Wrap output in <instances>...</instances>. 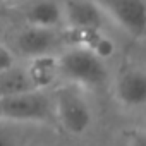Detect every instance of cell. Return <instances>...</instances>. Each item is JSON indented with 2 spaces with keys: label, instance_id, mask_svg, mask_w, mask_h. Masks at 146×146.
<instances>
[{
  "label": "cell",
  "instance_id": "4fadbf2b",
  "mask_svg": "<svg viewBox=\"0 0 146 146\" xmlns=\"http://www.w3.org/2000/svg\"><path fill=\"white\" fill-rule=\"evenodd\" d=\"M119 146H146V129H129L122 134Z\"/></svg>",
  "mask_w": 146,
  "mask_h": 146
},
{
  "label": "cell",
  "instance_id": "277c9868",
  "mask_svg": "<svg viewBox=\"0 0 146 146\" xmlns=\"http://www.w3.org/2000/svg\"><path fill=\"white\" fill-rule=\"evenodd\" d=\"M105 17L113 21L131 36H146V0H110L98 2Z\"/></svg>",
  "mask_w": 146,
  "mask_h": 146
},
{
  "label": "cell",
  "instance_id": "ba28073f",
  "mask_svg": "<svg viewBox=\"0 0 146 146\" xmlns=\"http://www.w3.org/2000/svg\"><path fill=\"white\" fill-rule=\"evenodd\" d=\"M26 26L57 29L64 23V9L60 2H29L23 9Z\"/></svg>",
  "mask_w": 146,
  "mask_h": 146
},
{
  "label": "cell",
  "instance_id": "5bb4252c",
  "mask_svg": "<svg viewBox=\"0 0 146 146\" xmlns=\"http://www.w3.org/2000/svg\"><path fill=\"white\" fill-rule=\"evenodd\" d=\"M11 67H14V55L7 46L0 45V74Z\"/></svg>",
  "mask_w": 146,
  "mask_h": 146
},
{
  "label": "cell",
  "instance_id": "30bf717a",
  "mask_svg": "<svg viewBox=\"0 0 146 146\" xmlns=\"http://www.w3.org/2000/svg\"><path fill=\"white\" fill-rule=\"evenodd\" d=\"M35 86L29 81V76L26 72V67H11L5 72L0 74V100L12 98L28 91H33Z\"/></svg>",
  "mask_w": 146,
  "mask_h": 146
},
{
  "label": "cell",
  "instance_id": "9c48e42d",
  "mask_svg": "<svg viewBox=\"0 0 146 146\" xmlns=\"http://www.w3.org/2000/svg\"><path fill=\"white\" fill-rule=\"evenodd\" d=\"M26 72H28L29 81L35 86V90H45L50 84H53L55 79L60 78L58 57L48 55V57L31 58L29 64L26 65Z\"/></svg>",
  "mask_w": 146,
  "mask_h": 146
},
{
  "label": "cell",
  "instance_id": "6da1fadb",
  "mask_svg": "<svg viewBox=\"0 0 146 146\" xmlns=\"http://www.w3.org/2000/svg\"><path fill=\"white\" fill-rule=\"evenodd\" d=\"M58 70L67 84L81 90L102 86L108 76L105 60L78 45L58 55Z\"/></svg>",
  "mask_w": 146,
  "mask_h": 146
},
{
  "label": "cell",
  "instance_id": "52a82bcc",
  "mask_svg": "<svg viewBox=\"0 0 146 146\" xmlns=\"http://www.w3.org/2000/svg\"><path fill=\"white\" fill-rule=\"evenodd\" d=\"M64 23L67 28L76 33L100 31L105 14L98 2H64Z\"/></svg>",
  "mask_w": 146,
  "mask_h": 146
},
{
  "label": "cell",
  "instance_id": "3957f363",
  "mask_svg": "<svg viewBox=\"0 0 146 146\" xmlns=\"http://www.w3.org/2000/svg\"><path fill=\"white\" fill-rule=\"evenodd\" d=\"M0 119L14 124L46 122L53 119V98L45 90H33L0 100Z\"/></svg>",
  "mask_w": 146,
  "mask_h": 146
},
{
  "label": "cell",
  "instance_id": "8992f818",
  "mask_svg": "<svg viewBox=\"0 0 146 146\" xmlns=\"http://www.w3.org/2000/svg\"><path fill=\"white\" fill-rule=\"evenodd\" d=\"M60 45V36L55 29H43V28H31L26 26L16 36L17 50L26 55L29 60L38 57L55 55V50Z\"/></svg>",
  "mask_w": 146,
  "mask_h": 146
},
{
  "label": "cell",
  "instance_id": "7a4b0ae2",
  "mask_svg": "<svg viewBox=\"0 0 146 146\" xmlns=\"http://www.w3.org/2000/svg\"><path fill=\"white\" fill-rule=\"evenodd\" d=\"M53 119L60 127L72 136L88 132L93 124V108L83 90L72 84L58 88L53 95Z\"/></svg>",
  "mask_w": 146,
  "mask_h": 146
},
{
  "label": "cell",
  "instance_id": "5b68a950",
  "mask_svg": "<svg viewBox=\"0 0 146 146\" xmlns=\"http://www.w3.org/2000/svg\"><path fill=\"white\" fill-rule=\"evenodd\" d=\"M113 93L117 102L127 108L146 107V65L127 64L113 81Z\"/></svg>",
  "mask_w": 146,
  "mask_h": 146
},
{
  "label": "cell",
  "instance_id": "8fae6325",
  "mask_svg": "<svg viewBox=\"0 0 146 146\" xmlns=\"http://www.w3.org/2000/svg\"><path fill=\"white\" fill-rule=\"evenodd\" d=\"M76 45L83 46L86 50H90L91 53H95L96 57H100L102 60L108 58L113 55L115 52V43L112 38H108L105 33L102 31H90V33H76Z\"/></svg>",
  "mask_w": 146,
  "mask_h": 146
},
{
  "label": "cell",
  "instance_id": "7c38bea8",
  "mask_svg": "<svg viewBox=\"0 0 146 146\" xmlns=\"http://www.w3.org/2000/svg\"><path fill=\"white\" fill-rule=\"evenodd\" d=\"M0 146H21V124L0 119Z\"/></svg>",
  "mask_w": 146,
  "mask_h": 146
},
{
  "label": "cell",
  "instance_id": "9a60e30c",
  "mask_svg": "<svg viewBox=\"0 0 146 146\" xmlns=\"http://www.w3.org/2000/svg\"><path fill=\"white\" fill-rule=\"evenodd\" d=\"M2 33H4V26H2V21H0V38H2Z\"/></svg>",
  "mask_w": 146,
  "mask_h": 146
}]
</instances>
